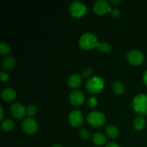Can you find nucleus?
<instances>
[{
    "mask_svg": "<svg viewBox=\"0 0 147 147\" xmlns=\"http://www.w3.org/2000/svg\"><path fill=\"white\" fill-rule=\"evenodd\" d=\"M134 127L136 130L142 131L144 128L146 124V121L145 119L142 116H138L134 121Z\"/></svg>",
    "mask_w": 147,
    "mask_h": 147,
    "instance_id": "nucleus-16",
    "label": "nucleus"
},
{
    "mask_svg": "<svg viewBox=\"0 0 147 147\" xmlns=\"http://www.w3.org/2000/svg\"><path fill=\"white\" fill-rule=\"evenodd\" d=\"M69 11L70 14L74 17H82L87 13V7L83 3L78 1H73L70 6Z\"/></svg>",
    "mask_w": 147,
    "mask_h": 147,
    "instance_id": "nucleus-5",
    "label": "nucleus"
},
{
    "mask_svg": "<svg viewBox=\"0 0 147 147\" xmlns=\"http://www.w3.org/2000/svg\"><path fill=\"white\" fill-rule=\"evenodd\" d=\"M17 92L12 88H6L1 91V98L5 101H11L16 97Z\"/></svg>",
    "mask_w": 147,
    "mask_h": 147,
    "instance_id": "nucleus-13",
    "label": "nucleus"
},
{
    "mask_svg": "<svg viewBox=\"0 0 147 147\" xmlns=\"http://www.w3.org/2000/svg\"><path fill=\"white\" fill-rule=\"evenodd\" d=\"M15 64L16 60L12 56H7V57H4L1 62V65H2L3 68L6 69V70L12 69L15 66Z\"/></svg>",
    "mask_w": 147,
    "mask_h": 147,
    "instance_id": "nucleus-14",
    "label": "nucleus"
},
{
    "mask_svg": "<svg viewBox=\"0 0 147 147\" xmlns=\"http://www.w3.org/2000/svg\"><path fill=\"white\" fill-rule=\"evenodd\" d=\"M79 134H80V136L84 140H87L88 139L89 136H90V134H89L88 131L86 129H84V128H80V130H79Z\"/></svg>",
    "mask_w": 147,
    "mask_h": 147,
    "instance_id": "nucleus-23",
    "label": "nucleus"
},
{
    "mask_svg": "<svg viewBox=\"0 0 147 147\" xmlns=\"http://www.w3.org/2000/svg\"><path fill=\"white\" fill-rule=\"evenodd\" d=\"M11 51V47L6 42L0 43V54L5 55L8 54Z\"/></svg>",
    "mask_w": 147,
    "mask_h": 147,
    "instance_id": "nucleus-21",
    "label": "nucleus"
},
{
    "mask_svg": "<svg viewBox=\"0 0 147 147\" xmlns=\"http://www.w3.org/2000/svg\"><path fill=\"white\" fill-rule=\"evenodd\" d=\"M98 39L96 34L92 32H86L79 39V45L84 50H90L98 44Z\"/></svg>",
    "mask_w": 147,
    "mask_h": 147,
    "instance_id": "nucleus-2",
    "label": "nucleus"
},
{
    "mask_svg": "<svg viewBox=\"0 0 147 147\" xmlns=\"http://www.w3.org/2000/svg\"><path fill=\"white\" fill-rule=\"evenodd\" d=\"M53 147H63V146H62L61 144H55L53 145Z\"/></svg>",
    "mask_w": 147,
    "mask_h": 147,
    "instance_id": "nucleus-32",
    "label": "nucleus"
},
{
    "mask_svg": "<svg viewBox=\"0 0 147 147\" xmlns=\"http://www.w3.org/2000/svg\"><path fill=\"white\" fill-rule=\"evenodd\" d=\"M82 83V78L80 76L78 73H73L70 77L68 78L67 80V84L69 87L71 88H78Z\"/></svg>",
    "mask_w": 147,
    "mask_h": 147,
    "instance_id": "nucleus-12",
    "label": "nucleus"
},
{
    "mask_svg": "<svg viewBox=\"0 0 147 147\" xmlns=\"http://www.w3.org/2000/svg\"><path fill=\"white\" fill-rule=\"evenodd\" d=\"M22 129L26 134H33L37 132L38 126L35 121L32 118H27L24 119L22 123Z\"/></svg>",
    "mask_w": 147,
    "mask_h": 147,
    "instance_id": "nucleus-7",
    "label": "nucleus"
},
{
    "mask_svg": "<svg viewBox=\"0 0 147 147\" xmlns=\"http://www.w3.org/2000/svg\"><path fill=\"white\" fill-rule=\"evenodd\" d=\"M87 102L88 106L91 108H95L98 105V100L94 96H89L88 98Z\"/></svg>",
    "mask_w": 147,
    "mask_h": 147,
    "instance_id": "nucleus-24",
    "label": "nucleus"
},
{
    "mask_svg": "<svg viewBox=\"0 0 147 147\" xmlns=\"http://www.w3.org/2000/svg\"><path fill=\"white\" fill-rule=\"evenodd\" d=\"M0 111H1V120H3V119H4V109H3V108L0 107Z\"/></svg>",
    "mask_w": 147,
    "mask_h": 147,
    "instance_id": "nucleus-30",
    "label": "nucleus"
},
{
    "mask_svg": "<svg viewBox=\"0 0 147 147\" xmlns=\"http://www.w3.org/2000/svg\"><path fill=\"white\" fill-rule=\"evenodd\" d=\"M110 13H111V14L112 17H119L121 14L120 10L117 8L111 9Z\"/></svg>",
    "mask_w": 147,
    "mask_h": 147,
    "instance_id": "nucleus-26",
    "label": "nucleus"
},
{
    "mask_svg": "<svg viewBox=\"0 0 147 147\" xmlns=\"http://www.w3.org/2000/svg\"><path fill=\"white\" fill-rule=\"evenodd\" d=\"M10 112L14 118L17 119H21L25 116L26 109L21 103H15L11 105L10 107Z\"/></svg>",
    "mask_w": 147,
    "mask_h": 147,
    "instance_id": "nucleus-10",
    "label": "nucleus"
},
{
    "mask_svg": "<svg viewBox=\"0 0 147 147\" xmlns=\"http://www.w3.org/2000/svg\"><path fill=\"white\" fill-rule=\"evenodd\" d=\"M36 113H37V109L35 106L30 105L26 108V115L28 116V118H31L35 116Z\"/></svg>",
    "mask_w": 147,
    "mask_h": 147,
    "instance_id": "nucleus-22",
    "label": "nucleus"
},
{
    "mask_svg": "<svg viewBox=\"0 0 147 147\" xmlns=\"http://www.w3.org/2000/svg\"><path fill=\"white\" fill-rule=\"evenodd\" d=\"M93 10L96 14L101 15L110 12L111 8L109 3L106 0H98L93 4Z\"/></svg>",
    "mask_w": 147,
    "mask_h": 147,
    "instance_id": "nucleus-8",
    "label": "nucleus"
},
{
    "mask_svg": "<svg viewBox=\"0 0 147 147\" xmlns=\"http://www.w3.org/2000/svg\"><path fill=\"white\" fill-rule=\"evenodd\" d=\"M106 147H121L118 144L115 143V142H110L106 145Z\"/></svg>",
    "mask_w": 147,
    "mask_h": 147,
    "instance_id": "nucleus-28",
    "label": "nucleus"
},
{
    "mask_svg": "<svg viewBox=\"0 0 147 147\" xmlns=\"http://www.w3.org/2000/svg\"><path fill=\"white\" fill-rule=\"evenodd\" d=\"M143 80H144V82L145 83V84H146L147 86V70H145V72L144 73Z\"/></svg>",
    "mask_w": 147,
    "mask_h": 147,
    "instance_id": "nucleus-29",
    "label": "nucleus"
},
{
    "mask_svg": "<svg viewBox=\"0 0 147 147\" xmlns=\"http://www.w3.org/2000/svg\"><path fill=\"white\" fill-rule=\"evenodd\" d=\"M0 78H1V82L4 83V82H7L9 80V76L6 72L4 71H1L0 72Z\"/></svg>",
    "mask_w": 147,
    "mask_h": 147,
    "instance_id": "nucleus-27",
    "label": "nucleus"
},
{
    "mask_svg": "<svg viewBox=\"0 0 147 147\" xmlns=\"http://www.w3.org/2000/svg\"><path fill=\"white\" fill-rule=\"evenodd\" d=\"M127 60L130 64L134 65H140L144 60V55L140 50H131L128 53Z\"/></svg>",
    "mask_w": 147,
    "mask_h": 147,
    "instance_id": "nucleus-6",
    "label": "nucleus"
},
{
    "mask_svg": "<svg viewBox=\"0 0 147 147\" xmlns=\"http://www.w3.org/2000/svg\"><path fill=\"white\" fill-rule=\"evenodd\" d=\"M69 122L73 127H78L83 124V113L78 110L73 111L69 115Z\"/></svg>",
    "mask_w": 147,
    "mask_h": 147,
    "instance_id": "nucleus-9",
    "label": "nucleus"
},
{
    "mask_svg": "<svg viewBox=\"0 0 147 147\" xmlns=\"http://www.w3.org/2000/svg\"><path fill=\"white\" fill-rule=\"evenodd\" d=\"M132 106L135 111L139 115H147V95L139 93L133 99Z\"/></svg>",
    "mask_w": 147,
    "mask_h": 147,
    "instance_id": "nucleus-1",
    "label": "nucleus"
},
{
    "mask_svg": "<svg viewBox=\"0 0 147 147\" xmlns=\"http://www.w3.org/2000/svg\"><path fill=\"white\" fill-rule=\"evenodd\" d=\"M93 68H91V67H88V68L85 69L83 71V76L84 78H87V77H89V76H90L91 74H93Z\"/></svg>",
    "mask_w": 147,
    "mask_h": 147,
    "instance_id": "nucleus-25",
    "label": "nucleus"
},
{
    "mask_svg": "<svg viewBox=\"0 0 147 147\" xmlns=\"http://www.w3.org/2000/svg\"><path fill=\"white\" fill-rule=\"evenodd\" d=\"M1 126V129L4 131H9L12 130L14 129V126H15V123H14V121H12L11 119H7L2 121Z\"/></svg>",
    "mask_w": 147,
    "mask_h": 147,
    "instance_id": "nucleus-18",
    "label": "nucleus"
},
{
    "mask_svg": "<svg viewBox=\"0 0 147 147\" xmlns=\"http://www.w3.org/2000/svg\"><path fill=\"white\" fill-rule=\"evenodd\" d=\"M70 103L75 106H80L85 101V95L81 90H74L69 96Z\"/></svg>",
    "mask_w": 147,
    "mask_h": 147,
    "instance_id": "nucleus-11",
    "label": "nucleus"
},
{
    "mask_svg": "<svg viewBox=\"0 0 147 147\" xmlns=\"http://www.w3.org/2000/svg\"><path fill=\"white\" fill-rule=\"evenodd\" d=\"M106 132L111 139H116L119 135V131L116 126L113 125H108L106 127Z\"/></svg>",
    "mask_w": 147,
    "mask_h": 147,
    "instance_id": "nucleus-15",
    "label": "nucleus"
},
{
    "mask_svg": "<svg viewBox=\"0 0 147 147\" xmlns=\"http://www.w3.org/2000/svg\"><path fill=\"white\" fill-rule=\"evenodd\" d=\"M113 90L116 94H123L125 91L124 85L120 80H116L113 83Z\"/></svg>",
    "mask_w": 147,
    "mask_h": 147,
    "instance_id": "nucleus-19",
    "label": "nucleus"
},
{
    "mask_svg": "<svg viewBox=\"0 0 147 147\" xmlns=\"http://www.w3.org/2000/svg\"><path fill=\"white\" fill-rule=\"evenodd\" d=\"M93 142L96 145H103L106 142V137L103 134L96 133L93 136Z\"/></svg>",
    "mask_w": 147,
    "mask_h": 147,
    "instance_id": "nucleus-17",
    "label": "nucleus"
},
{
    "mask_svg": "<svg viewBox=\"0 0 147 147\" xmlns=\"http://www.w3.org/2000/svg\"><path fill=\"white\" fill-rule=\"evenodd\" d=\"M105 82L99 76H93L86 83V89L90 93H98L104 88Z\"/></svg>",
    "mask_w": 147,
    "mask_h": 147,
    "instance_id": "nucleus-3",
    "label": "nucleus"
},
{
    "mask_svg": "<svg viewBox=\"0 0 147 147\" xmlns=\"http://www.w3.org/2000/svg\"><path fill=\"white\" fill-rule=\"evenodd\" d=\"M112 3H113V4H118V3H120L121 2V0H111Z\"/></svg>",
    "mask_w": 147,
    "mask_h": 147,
    "instance_id": "nucleus-31",
    "label": "nucleus"
},
{
    "mask_svg": "<svg viewBox=\"0 0 147 147\" xmlns=\"http://www.w3.org/2000/svg\"><path fill=\"white\" fill-rule=\"evenodd\" d=\"M97 47L98 50H100L101 53H109L110 52L111 49V46L107 42H98Z\"/></svg>",
    "mask_w": 147,
    "mask_h": 147,
    "instance_id": "nucleus-20",
    "label": "nucleus"
},
{
    "mask_svg": "<svg viewBox=\"0 0 147 147\" xmlns=\"http://www.w3.org/2000/svg\"><path fill=\"white\" fill-rule=\"evenodd\" d=\"M88 123L93 127H100L106 122V117L100 111H91L87 116Z\"/></svg>",
    "mask_w": 147,
    "mask_h": 147,
    "instance_id": "nucleus-4",
    "label": "nucleus"
}]
</instances>
